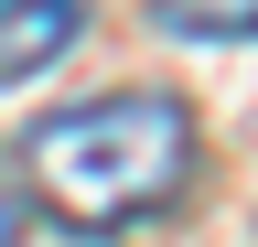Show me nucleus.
Listing matches in <instances>:
<instances>
[{"label":"nucleus","instance_id":"1","mask_svg":"<svg viewBox=\"0 0 258 247\" xmlns=\"http://www.w3.org/2000/svg\"><path fill=\"white\" fill-rule=\"evenodd\" d=\"M22 161H32V194H43L54 226L118 236V226L161 215L194 183V108L172 97V86H118V97H86V108L32 118Z\"/></svg>","mask_w":258,"mask_h":247},{"label":"nucleus","instance_id":"2","mask_svg":"<svg viewBox=\"0 0 258 247\" xmlns=\"http://www.w3.org/2000/svg\"><path fill=\"white\" fill-rule=\"evenodd\" d=\"M76 33H86V0H0V86L64 65Z\"/></svg>","mask_w":258,"mask_h":247},{"label":"nucleus","instance_id":"3","mask_svg":"<svg viewBox=\"0 0 258 247\" xmlns=\"http://www.w3.org/2000/svg\"><path fill=\"white\" fill-rule=\"evenodd\" d=\"M161 11V33H183V43H247L258 33V0H151Z\"/></svg>","mask_w":258,"mask_h":247},{"label":"nucleus","instance_id":"4","mask_svg":"<svg viewBox=\"0 0 258 247\" xmlns=\"http://www.w3.org/2000/svg\"><path fill=\"white\" fill-rule=\"evenodd\" d=\"M22 226H32V204L11 194V183H0V247H22Z\"/></svg>","mask_w":258,"mask_h":247}]
</instances>
